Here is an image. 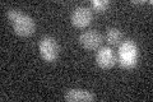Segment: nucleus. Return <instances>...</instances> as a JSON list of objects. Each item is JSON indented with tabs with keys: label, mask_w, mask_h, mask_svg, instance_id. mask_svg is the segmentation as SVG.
<instances>
[{
	"label": "nucleus",
	"mask_w": 153,
	"mask_h": 102,
	"mask_svg": "<svg viewBox=\"0 0 153 102\" xmlns=\"http://www.w3.org/2000/svg\"><path fill=\"white\" fill-rule=\"evenodd\" d=\"M7 16L12 23L14 32L18 36L28 37L33 35V32L36 31V23L28 14L18 10V9H9Z\"/></svg>",
	"instance_id": "nucleus-1"
},
{
	"label": "nucleus",
	"mask_w": 153,
	"mask_h": 102,
	"mask_svg": "<svg viewBox=\"0 0 153 102\" xmlns=\"http://www.w3.org/2000/svg\"><path fill=\"white\" fill-rule=\"evenodd\" d=\"M94 98L93 93L82 88H70L64 93V100L68 102H91Z\"/></svg>",
	"instance_id": "nucleus-7"
},
{
	"label": "nucleus",
	"mask_w": 153,
	"mask_h": 102,
	"mask_svg": "<svg viewBox=\"0 0 153 102\" xmlns=\"http://www.w3.org/2000/svg\"><path fill=\"white\" fill-rule=\"evenodd\" d=\"M92 22V12L87 7H76L71 13V23L76 28H84Z\"/></svg>",
	"instance_id": "nucleus-4"
},
{
	"label": "nucleus",
	"mask_w": 153,
	"mask_h": 102,
	"mask_svg": "<svg viewBox=\"0 0 153 102\" xmlns=\"http://www.w3.org/2000/svg\"><path fill=\"white\" fill-rule=\"evenodd\" d=\"M106 40L108 43H111V45H117V43H120L123 40V33L116 27H110L106 32Z\"/></svg>",
	"instance_id": "nucleus-8"
},
{
	"label": "nucleus",
	"mask_w": 153,
	"mask_h": 102,
	"mask_svg": "<svg viewBox=\"0 0 153 102\" xmlns=\"http://www.w3.org/2000/svg\"><path fill=\"white\" fill-rule=\"evenodd\" d=\"M79 42L84 48L87 50H96L101 46L102 43V36L101 33H98L94 30L85 31L83 33H80L79 36Z\"/></svg>",
	"instance_id": "nucleus-5"
},
{
	"label": "nucleus",
	"mask_w": 153,
	"mask_h": 102,
	"mask_svg": "<svg viewBox=\"0 0 153 102\" xmlns=\"http://www.w3.org/2000/svg\"><path fill=\"white\" fill-rule=\"evenodd\" d=\"M138 47L134 42L126 41L120 46L119 50V63L124 68H134L137 65Z\"/></svg>",
	"instance_id": "nucleus-3"
},
{
	"label": "nucleus",
	"mask_w": 153,
	"mask_h": 102,
	"mask_svg": "<svg viewBox=\"0 0 153 102\" xmlns=\"http://www.w3.org/2000/svg\"><path fill=\"white\" fill-rule=\"evenodd\" d=\"M96 61H97L98 66L103 68V69H108V68H112L116 64V54L111 47H101L96 55Z\"/></svg>",
	"instance_id": "nucleus-6"
},
{
	"label": "nucleus",
	"mask_w": 153,
	"mask_h": 102,
	"mask_svg": "<svg viewBox=\"0 0 153 102\" xmlns=\"http://www.w3.org/2000/svg\"><path fill=\"white\" fill-rule=\"evenodd\" d=\"M38 48H40L41 57L47 63L55 61L60 54V47L59 43L51 36H44L40 40L38 43Z\"/></svg>",
	"instance_id": "nucleus-2"
},
{
	"label": "nucleus",
	"mask_w": 153,
	"mask_h": 102,
	"mask_svg": "<svg viewBox=\"0 0 153 102\" xmlns=\"http://www.w3.org/2000/svg\"><path fill=\"white\" fill-rule=\"evenodd\" d=\"M110 3L106 0H93L92 1V7L96 9L97 12H105L108 8Z\"/></svg>",
	"instance_id": "nucleus-9"
}]
</instances>
